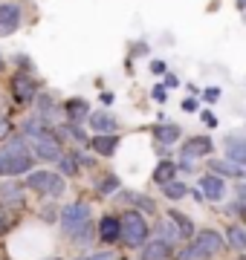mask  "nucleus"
<instances>
[{
  "instance_id": "obj_1",
  "label": "nucleus",
  "mask_w": 246,
  "mask_h": 260,
  "mask_svg": "<svg viewBox=\"0 0 246 260\" xmlns=\"http://www.w3.org/2000/svg\"><path fill=\"white\" fill-rule=\"evenodd\" d=\"M32 171V153L26 150L23 139H12L0 150V177H18Z\"/></svg>"
},
{
  "instance_id": "obj_2",
  "label": "nucleus",
  "mask_w": 246,
  "mask_h": 260,
  "mask_svg": "<svg viewBox=\"0 0 246 260\" xmlns=\"http://www.w3.org/2000/svg\"><path fill=\"white\" fill-rule=\"evenodd\" d=\"M122 240L131 246V249H142L145 240H148V223L139 211H125L122 217Z\"/></svg>"
},
{
  "instance_id": "obj_3",
  "label": "nucleus",
  "mask_w": 246,
  "mask_h": 260,
  "mask_svg": "<svg viewBox=\"0 0 246 260\" xmlns=\"http://www.w3.org/2000/svg\"><path fill=\"white\" fill-rule=\"evenodd\" d=\"M26 188L38 191V194H47V197H61L64 194V177L52 174V171H29Z\"/></svg>"
},
{
  "instance_id": "obj_4",
  "label": "nucleus",
  "mask_w": 246,
  "mask_h": 260,
  "mask_svg": "<svg viewBox=\"0 0 246 260\" xmlns=\"http://www.w3.org/2000/svg\"><path fill=\"white\" fill-rule=\"evenodd\" d=\"M87 220H90V205L87 203H67L61 208V229L67 234H73L76 229H81Z\"/></svg>"
},
{
  "instance_id": "obj_5",
  "label": "nucleus",
  "mask_w": 246,
  "mask_h": 260,
  "mask_svg": "<svg viewBox=\"0 0 246 260\" xmlns=\"http://www.w3.org/2000/svg\"><path fill=\"white\" fill-rule=\"evenodd\" d=\"M194 243L206 251L208 257H214V254H220V251L226 249V237H220V232H214V229H203V232H197L194 234Z\"/></svg>"
},
{
  "instance_id": "obj_6",
  "label": "nucleus",
  "mask_w": 246,
  "mask_h": 260,
  "mask_svg": "<svg viewBox=\"0 0 246 260\" xmlns=\"http://www.w3.org/2000/svg\"><path fill=\"white\" fill-rule=\"evenodd\" d=\"M208 168H211V174H218V177H229V179H240L246 174V165L235 162V159H208Z\"/></svg>"
},
{
  "instance_id": "obj_7",
  "label": "nucleus",
  "mask_w": 246,
  "mask_h": 260,
  "mask_svg": "<svg viewBox=\"0 0 246 260\" xmlns=\"http://www.w3.org/2000/svg\"><path fill=\"white\" fill-rule=\"evenodd\" d=\"M64 150H61V142L52 139V136H44V139H35V159H44V162H61Z\"/></svg>"
},
{
  "instance_id": "obj_8",
  "label": "nucleus",
  "mask_w": 246,
  "mask_h": 260,
  "mask_svg": "<svg viewBox=\"0 0 246 260\" xmlns=\"http://www.w3.org/2000/svg\"><path fill=\"white\" fill-rule=\"evenodd\" d=\"M20 26V6L18 3H0V35H12Z\"/></svg>"
},
{
  "instance_id": "obj_9",
  "label": "nucleus",
  "mask_w": 246,
  "mask_h": 260,
  "mask_svg": "<svg viewBox=\"0 0 246 260\" xmlns=\"http://www.w3.org/2000/svg\"><path fill=\"white\" fill-rule=\"evenodd\" d=\"M35 78L32 75H26V73H20V75H15L12 78V93H15V99L18 102H29V99H35Z\"/></svg>"
},
{
  "instance_id": "obj_10",
  "label": "nucleus",
  "mask_w": 246,
  "mask_h": 260,
  "mask_svg": "<svg viewBox=\"0 0 246 260\" xmlns=\"http://www.w3.org/2000/svg\"><path fill=\"white\" fill-rule=\"evenodd\" d=\"M99 237H102V243H116L122 237V220L113 214H104L99 223Z\"/></svg>"
},
{
  "instance_id": "obj_11",
  "label": "nucleus",
  "mask_w": 246,
  "mask_h": 260,
  "mask_svg": "<svg viewBox=\"0 0 246 260\" xmlns=\"http://www.w3.org/2000/svg\"><path fill=\"white\" fill-rule=\"evenodd\" d=\"M211 153V139L208 136H194V139H189L186 145H182V156L189 159H203Z\"/></svg>"
},
{
  "instance_id": "obj_12",
  "label": "nucleus",
  "mask_w": 246,
  "mask_h": 260,
  "mask_svg": "<svg viewBox=\"0 0 246 260\" xmlns=\"http://www.w3.org/2000/svg\"><path fill=\"white\" fill-rule=\"evenodd\" d=\"M200 188H203V194H206L208 200H214V203H220V197H223V191H226V185H223V179H220L218 174L200 177Z\"/></svg>"
},
{
  "instance_id": "obj_13",
  "label": "nucleus",
  "mask_w": 246,
  "mask_h": 260,
  "mask_svg": "<svg viewBox=\"0 0 246 260\" xmlns=\"http://www.w3.org/2000/svg\"><path fill=\"white\" fill-rule=\"evenodd\" d=\"M0 203L20 205L23 203V188H20L15 179H3V182H0Z\"/></svg>"
},
{
  "instance_id": "obj_14",
  "label": "nucleus",
  "mask_w": 246,
  "mask_h": 260,
  "mask_svg": "<svg viewBox=\"0 0 246 260\" xmlns=\"http://www.w3.org/2000/svg\"><path fill=\"white\" fill-rule=\"evenodd\" d=\"M90 145L96 148V153H99V156H113L116 148H119V136H116V133H99Z\"/></svg>"
},
{
  "instance_id": "obj_15",
  "label": "nucleus",
  "mask_w": 246,
  "mask_h": 260,
  "mask_svg": "<svg viewBox=\"0 0 246 260\" xmlns=\"http://www.w3.org/2000/svg\"><path fill=\"white\" fill-rule=\"evenodd\" d=\"M23 136L26 139H44V136H49V127H47V121H44V116H32V119L23 121Z\"/></svg>"
},
{
  "instance_id": "obj_16",
  "label": "nucleus",
  "mask_w": 246,
  "mask_h": 260,
  "mask_svg": "<svg viewBox=\"0 0 246 260\" xmlns=\"http://www.w3.org/2000/svg\"><path fill=\"white\" fill-rule=\"evenodd\" d=\"M171 254V243L165 240H151L142 246V260H165Z\"/></svg>"
},
{
  "instance_id": "obj_17",
  "label": "nucleus",
  "mask_w": 246,
  "mask_h": 260,
  "mask_svg": "<svg viewBox=\"0 0 246 260\" xmlns=\"http://www.w3.org/2000/svg\"><path fill=\"white\" fill-rule=\"evenodd\" d=\"M226 156L246 165V136H226Z\"/></svg>"
},
{
  "instance_id": "obj_18",
  "label": "nucleus",
  "mask_w": 246,
  "mask_h": 260,
  "mask_svg": "<svg viewBox=\"0 0 246 260\" xmlns=\"http://www.w3.org/2000/svg\"><path fill=\"white\" fill-rule=\"evenodd\" d=\"M90 124H93L96 133H113V130H116V119H113V113H104V110L90 113Z\"/></svg>"
},
{
  "instance_id": "obj_19",
  "label": "nucleus",
  "mask_w": 246,
  "mask_h": 260,
  "mask_svg": "<svg viewBox=\"0 0 246 260\" xmlns=\"http://www.w3.org/2000/svg\"><path fill=\"white\" fill-rule=\"evenodd\" d=\"M174 177H177V165H174L171 159H162L160 165L153 168V174H151V179L157 182V185H165V182H171Z\"/></svg>"
},
{
  "instance_id": "obj_20",
  "label": "nucleus",
  "mask_w": 246,
  "mask_h": 260,
  "mask_svg": "<svg viewBox=\"0 0 246 260\" xmlns=\"http://www.w3.org/2000/svg\"><path fill=\"white\" fill-rule=\"evenodd\" d=\"M64 110H67V116H70V121H81V119H87L90 104H87L84 99H70V102H64Z\"/></svg>"
},
{
  "instance_id": "obj_21",
  "label": "nucleus",
  "mask_w": 246,
  "mask_h": 260,
  "mask_svg": "<svg viewBox=\"0 0 246 260\" xmlns=\"http://www.w3.org/2000/svg\"><path fill=\"white\" fill-rule=\"evenodd\" d=\"M153 139L162 142V145H174V142L180 139V127L177 124H157L153 127Z\"/></svg>"
},
{
  "instance_id": "obj_22",
  "label": "nucleus",
  "mask_w": 246,
  "mask_h": 260,
  "mask_svg": "<svg viewBox=\"0 0 246 260\" xmlns=\"http://www.w3.org/2000/svg\"><path fill=\"white\" fill-rule=\"evenodd\" d=\"M226 243L235 251H246V229H240V225H229L226 229Z\"/></svg>"
},
{
  "instance_id": "obj_23",
  "label": "nucleus",
  "mask_w": 246,
  "mask_h": 260,
  "mask_svg": "<svg viewBox=\"0 0 246 260\" xmlns=\"http://www.w3.org/2000/svg\"><path fill=\"white\" fill-rule=\"evenodd\" d=\"M168 217L174 220V225L180 229V234H182V237H194V223H191V220H189V217H186L182 211H174V208H171V211H168Z\"/></svg>"
},
{
  "instance_id": "obj_24",
  "label": "nucleus",
  "mask_w": 246,
  "mask_h": 260,
  "mask_svg": "<svg viewBox=\"0 0 246 260\" xmlns=\"http://www.w3.org/2000/svg\"><path fill=\"white\" fill-rule=\"evenodd\" d=\"M160 234H162V240H165V243H171V246H174V243H177V240L182 237V234H180V229L174 225V220H171V217H168V220H165V223L160 225Z\"/></svg>"
},
{
  "instance_id": "obj_25",
  "label": "nucleus",
  "mask_w": 246,
  "mask_h": 260,
  "mask_svg": "<svg viewBox=\"0 0 246 260\" xmlns=\"http://www.w3.org/2000/svg\"><path fill=\"white\" fill-rule=\"evenodd\" d=\"M177 257H180V260H211V257H208V254H206L203 249H200V246H197L194 240H191L189 246H186V249H182L180 254H177Z\"/></svg>"
},
{
  "instance_id": "obj_26",
  "label": "nucleus",
  "mask_w": 246,
  "mask_h": 260,
  "mask_svg": "<svg viewBox=\"0 0 246 260\" xmlns=\"http://www.w3.org/2000/svg\"><path fill=\"white\" fill-rule=\"evenodd\" d=\"M162 191H165V197H168V200H180V197H186V191H189V188L182 185V182H177V179H171V182H165V185H162Z\"/></svg>"
},
{
  "instance_id": "obj_27",
  "label": "nucleus",
  "mask_w": 246,
  "mask_h": 260,
  "mask_svg": "<svg viewBox=\"0 0 246 260\" xmlns=\"http://www.w3.org/2000/svg\"><path fill=\"white\" fill-rule=\"evenodd\" d=\"M116 188H119V179L116 177H104L102 182L96 185V191H99V194H113Z\"/></svg>"
},
{
  "instance_id": "obj_28",
  "label": "nucleus",
  "mask_w": 246,
  "mask_h": 260,
  "mask_svg": "<svg viewBox=\"0 0 246 260\" xmlns=\"http://www.w3.org/2000/svg\"><path fill=\"white\" fill-rule=\"evenodd\" d=\"M125 197H131V200H136L142 211H153V200H148V197H142V194H133V191H125Z\"/></svg>"
},
{
  "instance_id": "obj_29",
  "label": "nucleus",
  "mask_w": 246,
  "mask_h": 260,
  "mask_svg": "<svg viewBox=\"0 0 246 260\" xmlns=\"http://www.w3.org/2000/svg\"><path fill=\"white\" fill-rule=\"evenodd\" d=\"M67 133H70V136H73V139H76V142H81V145H84V142H87V136H84V130L78 127L76 121H73V124H67Z\"/></svg>"
},
{
  "instance_id": "obj_30",
  "label": "nucleus",
  "mask_w": 246,
  "mask_h": 260,
  "mask_svg": "<svg viewBox=\"0 0 246 260\" xmlns=\"http://www.w3.org/2000/svg\"><path fill=\"white\" fill-rule=\"evenodd\" d=\"M78 260H116L113 251H96V254H84V257H78Z\"/></svg>"
},
{
  "instance_id": "obj_31",
  "label": "nucleus",
  "mask_w": 246,
  "mask_h": 260,
  "mask_svg": "<svg viewBox=\"0 0 246 260\" xmlns=\"http://www.w3.org/2000/svg\"><path fill=\"white\" fill-rule=\"evenodd\" d=\"M9 133H12V121L6 116H0V139H6Z\"/></svg>"
},
{
  "instance_id": "obj_32",
  "label": "nucleus",
  "mask_w": 246,
  "mask_h": 260,
  "mask_svg": "<svg viewBox=\"0 0 246 260\" xmlns=\"http://www.w3.org/2000/svg\"><path fill=\"white\" fill-rule=\"evenodd\" d=\"M61 168H64V174H76V162L70 156H61Z\"/></svg>"
},
{
  "instance_id": "obj_33",
  "label": "nucleus",
  "mask_w": 246,
  "mask_h": 260,
  "mask_svg": "<svg viewBox=\"0 0 246 260\" xmlns=\"http://www.w3.org/2000/svg\"><path fill=\"white\" fill-rule=\"evenodd\" d=\"M182 110H186V113H194V110H197V102H194V99H186V102H182Z\"/></svg>"
},
{
  "instance_id": "obj_34",
  "label": "nucleus",
  "mask_w": 246,
  "mask_h": 260,
  "mask_svg": "<svg viewBox=\"0 0 246 260\" xmlns=\"http://www.w3.org/2000/svg\"><path fill=\"white\" fill-rule=\"evenodd\" d=\"M162 87H171V90H174V87H180L177 75H165V84H162Z\"/></svg>"
},
{
  "instance_id": "obj_35",
  "label": "nucleus",
  "mask_w": 246,
  "mask_h": 260,
  "mask_svg": "<svg viewBox=\"0 0 246 260\" xmlns=\"http://www.w3.org/2000/svg\"><path fill=\"white\" fill-rule=\"evenodd\" d=\"M206 99H208V102H218V99H220V90H218V87L206 90Z\"/></svg>"
},
{
  "instance_id": "obj_36",
  "label": "nucleus",
  "mask_w": 246,
  "mask_h": 260,
  "mask_svg": "<svg viewBox=\"0 0 246 260\" xmlns=\"http://www.w3.org/2000/svg\"><path fill=\"white\" fill-rule=\"evenodd\" d=\"M151 70L153 73H165V61H151Z\"/></svg>"
},
{
  "instance_id": "obj_37",
  "label": "nucleus",
  "mask_w": 246,
  "mask_h": 260,
  "mask_svg": "<svg viewBox=\"0 0 246 260\" xmlns=\"http://www.w3.org/2000/svg\"><path fill=\"white\" fill-rule=\"evenodd\" d=\"M237 200H243V205H246V185H243V182L237 185Z\"/></svg>"
},
{
  "instance_id": "obj_38",
  "label": "nucleus",
  "mask_w": 246,
  "mask_h": 260,
  "mask_svg": "<svg viewBox=\"0 0 246 260\" xmlns=\"http://www.w3.org/2000/svg\"><path fill=\"white\" fill-rule=\"evenodd\" d=\"M153 99H157V102H162V99H165V90H162V84L157 87V90H153Z\"/></svg>"
},
{
  "instance_id": "obj_39",
  "label": "nucleus",
  "mask_w": 246,
  "mask_h": 260,
  "mask_svg": "<svg viewBox=\"0 0 246 260\" xmlns=\"http://www.w3.org/2000/svg\"><path fill=\"white\" fill-rule=\"evenodd\" d=\"M3 229H6V220H3V214H0V232H3Z\"/></svg>"
},
{
  "instance_id": "obj_40",
  "label": "nucleus",
  "mask_w": 246,
  "mask_h": 260,
  "mask_svg": "<svg viewBox=\"0 0 246 260\" xmlns=\"http://www.w3.org/2000/svg\"><path fill=\"white\" fill-rule=\"evenodd\" d=\"M0 70H3V58H0Z\"/></svg>"
}]
</instances>
